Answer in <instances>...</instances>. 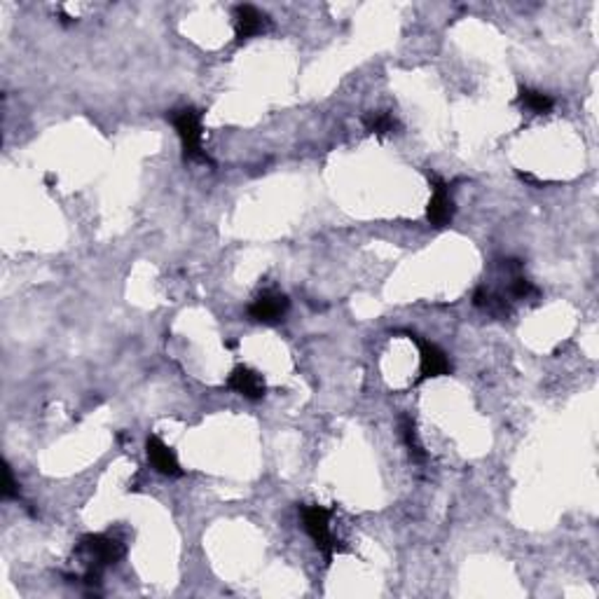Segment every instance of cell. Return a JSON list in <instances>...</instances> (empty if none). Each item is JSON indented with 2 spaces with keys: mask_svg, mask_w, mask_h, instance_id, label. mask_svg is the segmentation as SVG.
Listing matches in <instances>:
<instances>
[{
  "mask_svg": "<svg viewBox=\"0 0 599 599\" xmlns=\"http://www.w3.org/2000/svg\"><path fill=\"white\" fill-rule=\"evenodd\" d=\"M406 338H410L412 342L419 347V382H427V379H436V378H447L452 375V363H449V356L440 349L438 344L431 342V339L419 338L417 333H410L406 330Z\"/></svg>",
  "mask_w": 599,
  "mask_h": 599,
  "instance_id": "4",
  "label": "cell"
},
{
  "mask_svg": "<svg viewBox=\"0 0 599 599\" xmlns=\"http://www.w3.org/2000/svg\"><path fill=\"white\" fill-rule=\"evenodd\" d=\"M290 309L289 295L279 293V290H262L253 302L249 305L250 321L265 323V326H277L286 319Z\"/></svg>",
  "mask_w": 599,
  "mask_h": 599,
  "instance_id": "5",
  "label": "cell"
},
{
  "mask_svg": "<svg viewBox=\"0 0 599 599\" xmlns=\"http://www.w3.org/2000/svg\"><path fill=\"white\" fill-rule=\"evenodd\" d=\"M508 293H511V298L516 300H529V298H536L538 289L527 277H522L520 272H516L511 279V286H508Z\"/></svg>",
  "mask_w": 599,
  "mask_h": 599,
  "instance_id": "13",
  "label": "cell"
},
{
  "mask_svg": "<svg viewBox=\"0 0 599 599\" xmlns=\"http://www.w3.org/2000/svg\"><path fill=\"white\" fill-rule=\"evenodd\" d=\"M363 124H366L368 132L375 133V136H391V133L400 132L398 120H396L391 113H384V111L368 113V115L363 117Z\"/></svg>",
  "mask_w": 599,
  "mask_h": 599,
  "instance_id": "11",
  "label": "cell"
},
{
  "mask_svg": "<svg viewBox=\"0 0 599 599\" xmlns=\"http://www.w3.org/2000/svg\"><path fill=\"white\" fill-rule=\"evenodd\" d=\"M267 28H270V19H267L265 12L253 5L234 7V38H237L239 44L265 34Z\"/></svg>",
  "mask_w": 599,
  "mask_h": 599,
  "instance_id": "8",
  "label": "cell"
},
{
  "mask_svg": "<svg viewBox=\"0 0 599 599\" xmlns=\"http://www.w3.org/2000/svg\"><path fill=\"white\" fill-rule=\"evenodd\" d=\"M78 550L84 553V555L89 557V562H92L89 569H99V572H103L106 566L117 565V562L127 555V548H124L123 541L106 536V534H87V536L80 538Z\"/></svg>",
  "mask_w": 599,
  "mask_h": 599,
  "instance_id": "3",
  "label": "cell"
},
{
  "mask_svg": "<svg viewBox=\"0 0 599 599\" xmlns=\"http://www.w3.org/2000/svg\"><path fill=\"white\" fill-rule=\"evenodd\" d=\"M228 388L249 400H260L267 394V384L258 370L249 366H237L228 378Z\"/></svg>",
  "mask_w": 599,
  "mask_h": 599,
  "instance_id": "9",
  "label": "cell"
},
{
  "mask_svg": "<svg viewBox=\"0 0 599 599\" xmlns=\"http://www.w3.org/2000/svg\"><path fill=\"white\" fill-rule=\"evenodd\" d=\"M169 123L176 129L181 145H183L185 162H201V164H213L211 157L206 155L201 148V139H204V127H201V111L194 106L176 108L167 115Z\"/></svg>",
  "mask_w": 599,
  "mask_h": 599,
  "instance_id": "1",
  "label": "cell"
},
{
  "mask_svg": "<svg viewBox=\"0 0 599 599\" xmlns=\"http://www.w3.org/2000/svg\"><path fill=\"white\" fill-rule=\"evenodd\" d=\"M145 455H148L150 466L155 468L160 476L164 477H181L183 468L178 464V457L172 447H169L160 436H148L145 438Z\"/></svg>",
  "mask_w": 599,
  "mask_h": 599,
  "instance_id": "7",
  "label": "cell"
},
{
  "mask_svg": "<svg viewBox=\"0 0 599 599\" xmlns=\"http://www.w3.org/2000/svg\"><path fill=\"white\" fill-rule=\"evenodd\" d=\"M517 106H522L525 111L534 113V115H548L553 108H555V99L548 94H544V92H538V89H529V87H522L520 92H517V99H516Z\"/></svg>",
  "mask_w": 599,
  "mask_h": 599,
  "instance_id": "10",
  "label": "cell"
},
{
  "mask_svg": "<svg viewBox=\"0 0 599 599\" xmlns=\"http://www.w3.org/2000/svg\"><path fill=\"white\" fill-rule=\"evenodd\" d=\"M428 183H431V200L427 206V221L433 228H447L455 218V201L449 194V185L438 173H428Z\"/></svg>",
  "mask_w": 599,
  "mask_h": 599,
  "instance_id": "6",
  "label": "cell"
},
{
  "mask_svg": "<svg viewBox=\"0 0 599 599\" xmlns=\"http://www.w3.org/2000/svg\"><path fill=\"white\" fill-rule=\"evenodd\" d=\"M300 517H302V527L309 534L311 541L317 544L319 553L328 560V565L333 562L338 553H344L338 538L330 532V511L319 504H302L300 506Z\"/></svg>",
  "mask_w": 599,
  "mask_h": 599,
  "instance_id": "2",
  "label": "cell"
},
{
  "mask_svg": "<svg viewBox=\"0 0 599 599\" xmlns=\"http://www.w3.org/2000/svg\"><path fill=\"white\" fill-rule=\"evenodd\" d=\"M0 494H3V499L5 501L19 499V485L17 480H15V476H12L10 464H5V471H3V489H0Z\"/></svg>",
  "mask_w": 599,
  "mask_h": 599,
  "instance_id": "14",
  "label": "cell"
},
{
  "mask_svg": "<svg viewBox=\"0 0 599 599\" xmlns=\"http://www.w3.org/2000/svg\"><path fill=\"white\" fill-rule=\"evenodd\" d=\"M400 433H403V440H406V447L410 449V457L415 461L427 459V452H424V445L419 443V436H417L415 419L410 415L400 417Z\"/></svg>",
  "mask_w": 599,
  "mask_h": 599,
  "instance_id": "12",
  "label": "cell"
}]
</instances>
